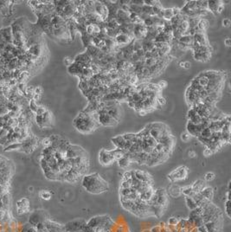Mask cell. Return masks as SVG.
I'll return each instance as SVG.
<instances>
[{
    "instance_id": "obj_7",
    "label": "cell",
    "mask_w": 231,
    "mask_h": 232,
    "mask_svg": "<svg viewBox=\"0 0 231 232\" xmlns=\"http://www.w3.org/2000/svg\"><path fill=\"white\" fill-rule=\"evenodd\" d=\"M206 186L207 184L205 181H203V180L202 179H198L197 180V181H195L194 183L192 184V185H191V189H192V191H193L195 193H198V192H202Z\"/></svg>"
},
{
    "instance_id": "obj_27",
    "label": "cell",
    "mask_w": 231,
    "mask_h": 232,
    "mask_svg": "<svg viewBox=\"0 0 231 232\" xmlns=\"http://www.w3.org/2000/svg\"><path fill=\"white\" fill-rule=\"evenodd\" d=\"M133 178H134V172H133V170L126 171L123 174V180H131Z\"/></svg>"
},
{
    "instance_id": "obj_25",
    "label": "cell",
    "mask_w": 231,
    "mask_h": 232,
    "mask_svg": "<svg viewBox=\"0 0 231 232\" xmlns=\"http://www.w3.org/2000/svg\"><path fill=\"white\" fill-rule=\"evenodd\" d=\"M37 108H38V106H37V102H36L35 100H29V110H30L33 114H36Z\"/></svg>"
},
{
    "instance_id": "obj_24",
    "label": "cell",
    "mask_w": 231,
    "mask_h": 232,
    "mask_svg": "<svg viewBox=\"0 0 231 232\" xmlns=\"http://www.w3.org/2000/svg\"><path fill=\"white\" fill-rule=\"evenodd\" d=\"M211 135H212V132H211V129L209 128H204L203 131L201 132V133H200V136L203 137V138H205V139H211Z\"/></svg>"
},
{
    "instance_id": "obj_13",
    "label": "cell",
    "mask_w": 231,
    "mask_h": 232,
    "mask_svg": "<svg viewBox=\"0 0 231 232\" xmlns=\"http://www.w3.org/2000/svg\"><path fill=\"white\" fill-rule=\"evenodd\" d=\"M209 26H210V22L207 20L206 18H200L197 28L199 31L204 32L207 29L209 28Z\"/></svg>"
},
{
    "instance_id": "obj_28",
    "label": "cell",
    "mask_w": 231,
    "mask_h": 232,
    "mask_svg": "<svg viewBox=\"0 0 231 232\" xmlns=\"http://www.w3.org/2000/svg\"><path fill=\"white\" fill-rule=\"evenodd\" d=\"M215 174L214 172H207L206 174H205V176H204V179L207 182H211V181H213V180L215 179Z\"/></svg>"
},
{
    "instance_id": "obj_44",
    "label": "cell",
    "mask_w": 231,
    "mask_h": 232,
    "mask_svg": "<svg viewBox=\"0 0 231 232\" xmlns=\"http://www.w3.org/2000/svg\"><path fill=\"white\" fill-rule=\"evenodd\" d=\"M157 85L158 86V88L162 89V88L167 87V81H164V80L160 81H159Z\"/></svg>"
},
{
    "instance_id": "obj_40",
    "label": "cell",
    "mask_w": 231,
    "mask_h": 232,
    "mask_svg": "<svg viewBox=\"0 0 231 232\" xmlns=\"http://www.w3.org/2000/svg\"><path fill=\"white\" fill-rule=\"evenodd\" d=\"M130 4H135L137 6L142 7L144 5V1L143 0H132V1H130Z\"/></svg>"
},
{
    "instance_id": "obj_12",
    "label": "cell",
    "mask_w": 231,
    "mask_h": 232,
    "mask_svg": "<svg viewBox=\"0 0 231 232\" xmlns=\"http://www.w3.org/2000/svg\"><path fill=\"white\" fill-rule=\"evenodd\" d=\"M111 140H112L113 144L116 146V148H120V149L124 148V145H125L126 140H125V139L123 138L122 135H118V136L113 138Z\"/></svg>"
},
{
    "instance_id": "obj_45",
    "label": "cell",
    "mask_w": 231,
    "mask_h": 232,
    "mask_svg": "<svg viewBox=\"0 0 231 232\" xmlns=\"http://www.w3.org/2000/svg\"><path fill=\"white\" fill-rule=\"evenodd\" d=\"M43 92V88H42V87H37V88H35V94H37V95H42V94Z\"/></svg>"
},
{
    "instance_id": "obj_42",
    "label": "cell",
    "mask_w": 231,
    "mask_h": 232,
    "mask_svg": "<svg viewBox=\"0 0 231 232\" xmlns=\"http://www.w3.org/2000/svg\"><path fill=\"white\" fill-rule=\"evenodd\" d=\"M223 27H229L231 24V21L229 18H224L222 22Z\"/></svg>"
},
{
    "instance_id": "obj_6",
    "label": "cell",
    "mask_w": 231,
    "mask_h": 232,
    "mask_svg": "<svg viewBox=\"0 0 231 232\" xmlns=\"http://www.w3.org/2000/svg\"><path fill=\"white\" fill-rule=\"evenodd\" d=\"M186 132H188L192 137H197L200 136V132L198 131L197 128V125H195L191 123V121L188 120L186 124Z\"/></svg>"
},
{
    "instance_id": "obj_18",
    "label": "cell",
    "mask_w": 231,
    "mask_h": 232,
    "mask_svg": "<svg viewBox=\"0 0 231 232\" xmlns=\"http://www.w3.org/2000/svg\"><path fill=\"white\" fill-rule=\"evenodd\" d=\"M181 194H183L184 197H192L195 194V192L191 189V185H187L184 187H180Z\"/></svg>"
},
{
    "instance_id": "obj_31",
    "label": "cell",
    "mask_w": 231,
    "mask_h": 232,
    "mask_svg": "<svg viewBox=\"0 0 231 232\" xmlns=\"http://www.w3.org/2000/svg\"><path fill=\"white\" fill-rule=\"evenodd\" d=\"M132 179L131 180H122L120 184V189H129L131 188Z\"/></svg>"
},
{
    "instance_id": "obj_34",
    "label": "cell",
    "mask_w": 231,
    "mask_h": 232,
    "mask_svg": "<svg viewBox=\"0 0 231 232\" xmlns=\"http://www.w3.org/2000/svg\"><path fill=\"white\" fill-rule=\"evenodd\" d=\"M187 223H188V220H187V219L181 218V219H179V224H177V226H178V228H179V230L185 229V227H186V225H187Z\"/></svg>"
},
{
    "instance_id": "obj_36",
    "label": "cell",
    "mask_w": 231,
    "mask_h": 232,
    "mask_svg": "<svg viewBox=\"0 0 231 232\" xmlns=\"http://www.w3.org/2000/svg\"><path fill=\"white\" fill-rule=\"evenodd\" d=\"M47 111V109L43 107V106H38V108L37 109V112H36V115H43L45 112Z\"/></svg>"
},
{
    "instance_id": "obj_35",
    "label": "cell",
    "mask_w": 231,
    "mask_h": 232,
    "mask_svg": "<svg viewBox=\"0 0 231 232\" xmlns=\"http://www.w3.org/2000/svg\"><path fill=\"white\" fill-rule=\"evenodd\" d=\"M131 193V190L129 189H120V197H127Z\"/></svg>"
},
{
    "instance_id": "obj_10",
    "label": "cell",
    "mask_w": 231,
    "mask_h": 232,
    "mask_svg": "<svg viewBox=\"0 0 231 232\" xmlns=\"http://www.w3.org/2000/svg\"><path fill=\"white\" fill-rule=\"evenodd\" d=\"M204 198H206L207 200L211 201L213 199V197H214V191H213V188L211 187V186H208L207 185L205 188L203 189L202 192H200Z\"/></svg>"
},
{
    "instance_id": "obj_30",
    "label": "cell",
    "mask_w": 231,
    "mask_h": 232,
    "mask_svg": "<svg viewBox=\"0 0 231 232\" xmlns=\"http://www.w3.org/2000/svg\"><path fill=\"white\" fill-rule=\"evenodd\" d=\"M224 208H225V214L229 218H230V200H226Z\"/></svg>"
},
{
    "instance_id": "obj_41",
    "label": "cell",
    "mask_w": 231,
    "mask_h": 232,
    "mask_svg": "<svg viewBox=\"0 0 231 232\" xmlns=\"http://www.w3.org/2000/svg\"><path fill=\"white\" fill-rule=\"evenodd\" d=\"M81 231L82 232H93L94 230H93V229H92L91 227H89L88 224H86L83 227H82V229H81Z\"/></svg>"
},
{
    "instance_id": "obj_32",
    "label": "cell",
    "mask_w": 231,
    "mask_h": 232,
    "mask_svg": "<svg viewBox=\"0 0 231 232\" xmlns=\"http://www.w3.org/2000/svg\"><path fill=\"white\" fill-rule=\"evenodd\" d=\"M41 144H42V146H43V147L46 148V147H49V146H51L52 142H51V140H50V139H49V137H47V138H44L43 140H42Z\"/></svg>"
},
{
    "instance_id": "obj_39",
    "label": "cell",
    "mask_w": 231,
    "mask_h": 232,
    "mask_svg": "<svg viewBox=\"0 0 231 232\" xmlns=\"http://www.w3.org/2000/svg\"><path fill=\"white\" fill-rule=\"evenodd\" d=\"M64 63H65V65H66V66H68V67L71 66V65L74 63L73 58H71V57H69V56H68V57H65Z\"/></svg>"
},
{
    "instance_id": "obj_21",
    "label": "cell",
    "mask_w": 231,
    "mask_h": 232,
    "mask_svg": "<svg viewBox=\"0 0 231 232\" xmlns=\"http://www.w3.org/2000/svg\"><path fill=\"white\" fill-rule=\"evenodd\" d=\"M128 15H129V12H125V11H123V10L119 9L117 11V13H116V18H117V19L124 20V19L128 18Z\"/></svg>"
},
{
    "instance_id": "obj_47",
    "label": "cell",
    "mask_w": 231,
    "mask_h": 232,
    "mask_svg": "<svg viewBox=\"0 0 231 232\" xmlns=\"http://www.w3.org/2000/svg\"><path fill=\"white\" fill-rule=\"evenodd\" d=\"M191 67V63L188 62V61L184 62V63H183V68H185V69H189Z\"/></svg>"
},
{
    "instance_id": "obj_48",
    "label": "cell",
    "mask_w": 231,
    "mask_h": 232,
    "mask_svg": "<svg viewBox=\"0 0 231 232\" xmlns=\"http://www.w3.org/2000/svg\"><path fill=\"white\" fill-rule=\"evenodd\" d=\"M197 156V154H196V152L194 151H191V152H189V157H191V158H194V157Z\"/></svg>"
},
{
    "instance_id": "obj_1",
    "label": "cell",
    "mask_w": 231,
    "mask_h": 232,
    "mask_svg": "<svg viewBox=\"0 0 231 232\" xmlns=\"http://www.w3.org/2000/svg\"><path fill=\"white\" fill-rule=\"evenodd\" d=\"M82 186L87 192L93 194L105 192L109 188L107 182L103 179L98 173H93L83 177Z\"/></svg>"
},
{
    "instance_id": "obj_49",
    "label": "cell",
    "mask_w": 231,
    "mask_h": 232,
    "mask_svg": "<svg viewBox=\"0 0 231 232\" xmlns=\"http://www.w3.org/2000/svg\"><path fill=\"white\" fill-rule=\"evenodd\" d=\"M183 63H184V62H183V61H181V62L179 63V67L181 68H183Z\"/></svg>"
},
{
    "instance_id": "obj_5",
    "label": "cell",
    "mask_w": 231,
    "mask_h": 232,
    "mask_svg": "<svg viewBox=\"0 0 231 232\" xmlns=\"http://www.w3.org/2000/svg\"><path fill=\"white\" fill-rule=\"evenodd\" d=\"M29 211V201L27 198H22L16 202V211L17 214L23 215L27 213Z\"/></svg>"
},
{
    "instance_id": "obj_17",
    "label": "cell",
    "mask_w": 231,
    "mask_h": 232,
    "mask_svg": "<svg viewBox=\"0 0 231 232\" xmlns=\"http://www.w3.org/2000/svg\"><path fill=\"white\" fill-rule=\"evenodd\" d=\"M184 199H185V203H186V205L188 208L190 209L191 211L192 210H195L196 208H197V204L196 203V201L191 197H184Z\"/></svg>"
},
{
    "instance_id": "obj_43",
    "label": "cell",
    "mask_w": 231,
    "mask_h": 232,
    "mask_svg": "<svg viewBox=\"0 0 231 232\" xmlns=\"http://www.w3.org/2000/svg\"><path fill=\"white\" fill-rule=\"evenodd\" d=\"M171 10H172L173 16H179L181 14V9L178 8V7H173V8H171Z\"/></svg>"
},
{
    "instance_id": "obj_46",
    "label": "cell",
    "mask_w": 231,
    "mask_h": 232,
    "mask_svg": "<svg viewBox=\"0 0 231 232\" xmlns=\"http://www.w3.org/2000/svg\"><path fill=\"white\" fill-rule=\"evenodd\" d=\"M224 44L227 46V47H230L231 45V39L229 37H227L226 39H224Z\"/></svg>"
},
{
    "instance_id": "obj_29",
    "label": "cell",
    "mask_w": 231,
    "mask_h": 232,
    "mask_svg": "<svg viewBox=\"0 0 231 232\" xmlns=\"http://www.w3.org/2000/svg\"><path fill=\"white\" fill-rule=\"evenodd\" d=\"M156 102H157V104L159 107H162V106H165V105L166 104V100H165V98H164L162 95H159L157 97V99H156Z\"/></svg>"
},
{
    "instance_id": "obj_9",
    "label": "cell",
    "mask_w": 231,
    "mask_h": 232,
    "mask_svg": "<svg viewBox=\"0 0 231 232\" xmlns=\"http://www.w3.org/2000/svg\"><path fill=\"white\" fill-rule=\"evenodd\" d=\"M223 4V1H208V11H210L214 15H217V10L220 4Z\"/></svg>"
},
{
    "instance_id": "obj_15",
    "label": "cell",
    "mask_w": 231,
    "mask_h": 232,
    "mask_svg": "<svg viewBox=\"0 0 231 232\" xmlns=\"http://www.w3.org/2000/svg\"><path fill=\"white\" fill-rule=\"evenodd\" d=\"M168 195L170 194V196L173 197H179L181 194V191H180V187L176 185V184H172L171 186L169 189V192H167Z\"/></svg>"
},
{
    "instance_id": "obj_14",
    "label": "cell",
    "mask_w": 231,
    "mask_h": 232,
    "mask_svg": "<svg viewBox=\"0 0 231 232\" xmlns=\"http://www.w3.org/2000/svg\"><path fill=\"white\" fill-rule=\"evenodd\" d=\"M110 152L112 153V155L114 156L115 161H117V160H119L120 159H121V158L125 156V153L126 152V151L123 150V149L116 148L114 150H110Z\"/></svg>"
},
{
    "instance_id": "obj_37",
    "label": "cell",
    "mask_w": 231,
    "mask_h": 232,
    "mask_svg": "<svg viewBox=\"0 0 231 232\" xmlns=\"http://www.w3.org/2000/svg\"><path fill=\"white\" fill-rule=\"evenodd\" d=\"M196 114H197V112H196V110H195L194 108H191L189 111H188V113H187V118H188V120H191V118L193 117V116H195Z\"/></svg>"
},
{
    "instance_id": "obj_4",
    "label": "cell",
    "mask_w": 231,
    "mask_h": 232,
    "mask_svg": "<svg viewBox=\"0 0 231 232\" xmlns=\"http://www.w3.org/2000/svg\"><path fill=\"white\" fill-rule=\"evenodd\" d=\"M87 224V222L83 219H76L71 221L64 225L65 232H76L81 230L82 227Z\"/></svg>"
},
{
    "instance_id": "obj_33",
    "label": "cell",
    "mask_w": 231,
    "mask_h": 232,
    "mask_svg": "<svg viewBox=\"0 0 231 232\" xmlns=\"http://www.w3.org/2000/svg\"><path fill=\"white\" fill-rule=\"evenodd\" d=\"M179 219L178 217L171 216V217L169 218V220H168V225H170V226H177V224H179Z\"/></svg>"
},
{
    "instance_id": "obj_26",
    "label": "cell",
    "mask_w": 231,
    "mask_h": 232,
    "mask_svg": "<svg viewBox=\"0 0 231 232\" xmlns=\"http://www.w3.org/2000/svg\"><path fill=\"white\" fill-rule=\"evenodd\" d=\"M180 138H181V140L183 141V142H188V141H190V140H191V138H192V136H191V134L189 133L188 132H183L181 133V136H180Z\"/></svg>"
},
{
    "instance_id": "obj_8",
    "label": "cell",
    "mask_w": 231,
    "mask_h": 232,
    "mask_svg": "<svg viewBox=\"0 0 231 232\" xmlns=\"http://www.w3.org/2000/svg\"><path fill=\"white\" fill-rule=\"evenodd\" d=\"M193 56H194L195 60L202 62V63H205V62H208L211 59V52L193 53Z\"/></svg>"
},
{
    "instance_id": "obj_2",
    "label": "cell",
    "mask_w": 231,
    "mask_h": 232,
    "mask_svg": "<svg viewBox=\"0 0 231 232\" xmlns=\"http://www.w3.org/2000/svg\"><path fill=\"white\" fill-rule=\"evenodd\" d=\"M189 174V169L184 165H181L178 168L173 170L170 172V174H168V179L170 182L174 183V182H179V181H182V180L186 179L187 177Z\"/></svg>"
},
{
    "instance_id": "obj_38",
    "label": "cell",
    "mask_w": 231,
    "mask_h": 232,
    "mask_svg": "<svg viewBox=\"0 0 231 232\" xmlns=\"http://www.w3.org/2000/svg\"><path fill=\"white\" fill-rule=\"evenodd\" d=\"M213 153H215V152H213L212 150H211L210 148H207V147L203 150V154L204 157H210V156H211Z\"/></svg>"
},
{
    "instance_id": "obj_20",
    "label": "cell",
    "mask_w": 231,
    "mask_h": 232,
    "mask_svg": "<svg viewBox=\"0 0 231 232\" xmlns=\"http://www.w3.org/2000/svg\"><path fill=\"white\" fill-rule=\"evenodd\" d=\"M173 16L171 8L163 9V19L165 21H170Z\"/></svg>"
},
{
    "instance_id": "obj_23",
    "label": "cell",
    "mask_w": 231,
    "mask_h": 232,
    "mask_svg": "<svg viewBox=\"0 0 231 232\" xmlns=\"http://www.w3.org/2000/svg\"><path fill=\"white\" fill-rule=\"evenodd\" d=\"M157 63V59H155L153 57H151V58H147V59H145L144 60V65L146 66V67H152L154 65H156Z\"/></svg>"
},
{
    "instance_id": "obj_16",
    "label": "cell",
    "mask_w": 231,
    "mask_h": 232,
    "mask_svg": "<svg viewBox=\"0 0 231 232\" xmlns=\"http://www.w3.org/2000/svg\"><path fill=\"white\" fill-rule=\"evenodd\" d=\"M178 42L181 43V44H185L187 46H189V47H190V49H191V44L193 43V37H192V36H188V35H183V36H181V37L179 38Z\"/></svg>"
},
{
    "instance_id": "obj_11",
    "label": "cell",
    "mask_w": 231,
    "mask_h": 232,
    "mask_svg": "<svg viewBox=\"0 0 231 232\" xmlns=\"http://www.w3.org/2000/svg\"><path fill=\"white\" fill-rule=\"evenodd\" d=\"M102 219V216H93V217H92V218H90L89 221L87 223V224H88L89 227L93 229V230H94V229L97 228L98 226H100V225H101Z\"/></svg>"
},
{
    "instance_id": "obj_3",
    "label": "cell",
    "mask_w": 231,
    "mask_h": 232,
    "mask_svg": "<svg viewBox=\"0 0 231 232\" xmlns=\"http://www.w3.org/2000/svg\"><path fill=\"white\" fill-rule=\"evenodd\" d=\"M99 161L103 166H108L110 165L113 164L115 160H114V156L112 155L110 151L102 148L99 152Z\"/></svg>"
},
{
    "instance_id": "obj_19",
    "label": "cell",
    "mask_w": 231,
    "mask_h": 232,
    "mask_svg": "<svg viewBox=\"0 0 231 232\" xmlns=\"http://www.w3.org/2000/svg\"><path fill=\"white\" fill-rule=\"evenodd\" d=\"M117 163L118 165H119L121 169H126L130 165H131L130 160L125 156L123 157V158H121V159H120L119 160H117Z\"/></svg>"
},
{
    "instance_id": "obj_22",
    "label": "cell",
    "mask_w": 231,
    "mask_h": 232,
    "mask_svg": "<svg viewBox=\"0 0 231 232\" xmlns=\"http://www.w3.org/2000/svg\"><path fill=\"white\" fill-rule=\"evenodd\" d=\"M40 197L42 199H44V200H49L52 197V194L49 191H47V190H43L40 192Z\"/></svg>"
}]
</instances>
